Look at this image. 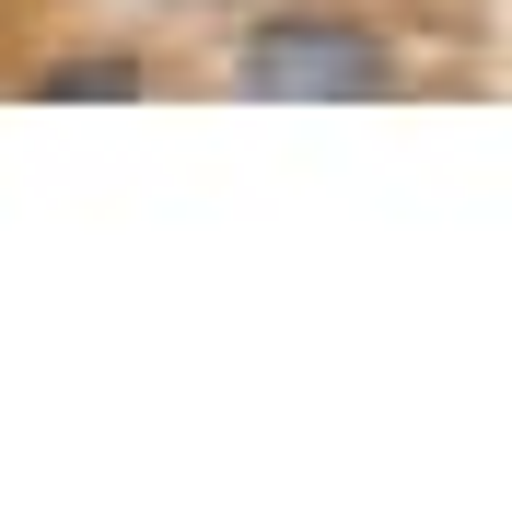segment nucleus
Returning a JSON list of instances; mask_svg holds the SVG:
<instances>
[{
	"mask_svg": "<svg viewBox=\"0 0 512 512\" xmlns=\"http://www.w3.org/2000/svg\"><path fill=\"white\" fill-rule=\"evenodd\" d=\"M233 82L268 105H373L396 94V47L373 24H338V12H268L233 47Z\"/></svg>",
	"mask_w": 512,
	"mask_h": 512,
	"instance_id": "obj_1",
	"label": "nucleus"
},
{
	"mask_svg": "<svg viewBox=\"0 0 512 512\" xmlns=\"http://www.w3.org/2000/svg\"><path fill=\"white\" fill-rule=\"evenodd\" d=\"M140 82H152V70H140V59H117V47H105V59H59V70H47V82H35V94H47V105H128V94H140Z\"/></svg>",
	"mask_w": 512,
	"mask_h": 512,
	"instance_id": "obj_2",
	"label": "nucleus"
}]
</instances>
